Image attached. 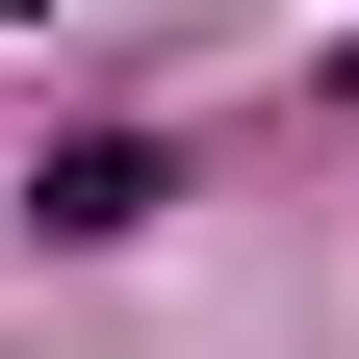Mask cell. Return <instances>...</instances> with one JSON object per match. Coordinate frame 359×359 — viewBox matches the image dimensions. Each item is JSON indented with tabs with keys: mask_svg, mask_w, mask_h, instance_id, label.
<instances>
[{
	"mask_svg": "<svg viewBox=\"0 0 359 359\" xmlns=\"http://www.w3.org/2000/svg\"><path fill=\"white\" fill-rule=\"evenodd\" d=\"M0 26H26V0H0Z\"/></svg>",
	"mask_w": 359,
	"mask_h": 359,
	"instance_id": "3",
	"label": "cell"
},
{
	"mask_svg": "<svg viewBox=\"0 0 359 359\" xmlns=\"http://www.w3.org/2000/svg\"><path fill=\"white\" fill-rule=\"evenodd\" d=\"M334 103H359V52H334Z\"/></svg>",
	"mask_w": 359,
	"mask_h": 359,
	"instance_id": "2",
	"label": "cell"
},
{
	"mask_svg": "<svg viewBox=\"0 0 359 359\" xmlns=\"http://www.w3.org/2000/svg\"><path fill=\"white\" fill-rule=\"evenodd\" d=\"M26 205H52V231H154V205H180V154H154V128H77Z\"/></svg>",
	"mask_w": 359,
	"mask_h": 359,
	"instance_id": "1",
	"label": "cell"
}]
</instances>
